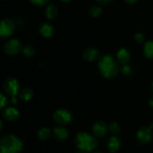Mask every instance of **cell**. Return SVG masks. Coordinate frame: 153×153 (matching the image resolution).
Segmentation results:
<instances>
[{
	"label": "cell",
	"mask_w": 153,
	"mask_h": 153,
	"mask_svg": "<svg viewBox=\"0 0 153 153\" xmlns=\"http://www.w3.org/2000/svg\"><path fill=\"white\" fill-rule=\"evenodd\" d=\"M98 69L103 77L112 79L118 76L120 71V66L117 58L110 55H105L99 60Z\"/></svg>",
	"instance_id": "1"
},
{
	"label": "cell",
	"mask_w": 153,
	"mask_h": 153,
	"mask_svg": "<svg viewBox=\"0 0 153 153\" xmlns=\"http://www.w3.org/2000/svg\"><path fill=\"white\" fill-rule=\"evenodd\" d=\"M74 143L79 151L85 153L92 152L98 146L99 141L97 137L93 134L80 131L74 137Z\"/></svg>",
	"instance_id": "2"
},
{
	"label": "cell",
	"mask_w": 153,
	"mask_h": 153,
	"mask_svg": "<svg viewBox=\"0 0 153 153\" xmlns=\"http://www.w3.org/2000/svg\"><path fill=\"white\" fill-rule=\"evenodd\" d=\"M23 147L22 140L15 134H6L0 139V153H20Z\"/></svg>",
	"instance_id": "3"
},
{
	"label": "cell",
	"mask_w": 153,
	"mask_h": 153,
	"mask_svg": "<svg viewBox=\"0 0 153 153\" xmlns=\"http://www.w3.org/2000/svg\"><path fill=\"white\" fill-rule=\"evenodd\" d=\"M4 91L7 96L10 98V103L16 105L18 102L16 97L19 95L20 85L16 79L13 77H9L4 81L3 85Z\"/></svg>",
	"instance_id": "4"
},
{
	"label": "cell",
	"mask_w": 153,
	"mask_h": 153,
	"mask_svg": "<svg viewBox=\"0 0 153 153\" xmlns=\"http://www.w3.org/2000/svg\"><path fill=\"white\" fill-rule=\"evenodd\" d=\"M52 120L58 125L67 126L72 123L73 116L71 111L67 109L60 108L54 112L52 115Z\"/></svg>",
	"instance_id": "5"
},
{
	"label": "cell",
	"mask_w": 153,
	"mask_h": 153,
	"mask_svg": "<svg viewBox=\"0 0 153 153\" xmlns=\"http://www.w3.org/2000/svg\"><path fill=\"white\" fill-rule=\"evenodd\" d=\"M153 123L149 126H142L136 133V140L140 145H146L150 143L153 137Z\"/></svg>",
	"instance_id": "6"
},
{
	"label": "cell",
	"mask_w": 153,
	"mask_h": 153,
	"mask_svg": "<svg viewBox=\"0 0 153 153\" xmlns=\"http://www.w3.org/2000/svg\"><path fill=\"white\" fill-rule=\"evenodd\" d=\"M15 22L13 19L5 18L0 21V38L7 39L15 31Z\"/></svg>",
	"instance_id": "7"
},
{
	"label": "cell",
	"mask_w": 153,
	"mask_h": 153,
	"mask_svg": "<svg viewBox=\"0 0 153 153\" xmlns=\"http://www.w3.org/2000/svg\"><path fill=\"white\" fill-rule=\"evenodd\" d=\"M23 48L22 43L18 39L7 40L3 46V52L8 55H16L22 52Z\"/></svg>",
	"instance_id": "8"
},
{
	"label": "cell",
	"mask_w": 153,
	"mask_h": 153,
	"mask_svg": "<svg viewBox=\"0 0 153 153\" xmlns=\"http://www.w3.org/2000/svg\"><path fill=\"white\" fill-rule=\"evenodd\" d=\"M52 135L57 142L64 143L68 140L70 134L68 130L64 127V126L58 125L52 130Z\"/></svg>",
	"instance_id": "9"
},
{
	"label": "cell",
	"mask_w": 153,
	"mask_h": 153,
	"mask_svg": "<svg viewBox=\"0 0 153 153\" xmlns=\"http://www.w3.org/2000/svg\"><path fill=\"white\" fill-rule=\"evenodd\" d=\"M108 127L105 122L102 120H98L94 123L92 126V132L97 138L104 137L107 134Z\"/></svg>",
	"instance_id": "10"
},
{
	"label": "cell",
	"mask_w": 153,
	"mask_h": 153,
	"mask_svg": "<svg viewBox=\"0 0 153 153\" xmlns=\"http://www.w3.org/2000/svg\"><path fill=\"white\" fill-rule=\"evenodd\" d=\"M82 57L83 59L88 62H95L100 59L101 54L97 48L88 47L84 50Z\"/></svg>",
	"instance_id": "11"
},
{
	"label": "cell",
	"mask_w": 153,
	"mask_h": 153,
	"mask_svg": "<svg viewBox=\"0 0 153 153\" xmlns=\"http://www.w3.org/2000/svg\"><path fill=\"white\" fill-rule=\"evenodd\" d=\"M122 145L121 139L117 135H113L106 141V149L109 152L115 153L120 150Z\"/></svg>",
	"instance_id": "12"
},
{
	"label": "cell",
	"mask_w": 153,
	"mask_h": 153,
	"mask_svg": "<svg viewBox=\"0 0 153 153\" xmlns=\"http://www.w3.org/2000/svg\"><path fill=\"white\" fill-rule=\"evenodd\" d=\"M19 116L20 114L19 110L12 106L6 107L2 112L3 118L8 122H15L19 119Z\"/></svg>",
	"instance_id": "13"
},
{
	"label": "cell",
	"mask_w": 153,
	"mask_h": 153,
	"mask_svg": "<svg viewBox=\"0 0 153 153\" xmlns=\"http://www.w3.org/2000/svg\"><path fill=\"white\" fill-rule=\"evenodd\" d=\"M38 31L43 37L50 38L55 34V27L49 22H43L39 25Z\"/></svg>",
	"instance_id": "14"
},
{
	"label": "cell",
	"mask_w": 153,
	"mask_h": 153,
	"mask_svg": "<svg viewBox=\"0 0 153 153\" xmlns=\"http://www.w3.org/2000/svg\"><path fill=\"white\" fill-rule=\"evenodd\" d=\"M117 59L122 65L128 64L131 60V53L126 47H121L117 52Z\"/></svg>",
	"instance_id": "15"
},
{
	"label": "cell",
	"mask_w": 153,
	"mask_h": 153,
	"mask_svg": "<svg viewBox=\"0 0 153 153\" xmlns=\"http://www.w3.org/2000/svg\"><path fill=\"white\" fill-rule=\"evenodd\" d=\"M58 13V7L55 4H49L45 10V16L49 19H54L56 18Z\"/></svg>",
	"instance_id": "16"
},
{
	"label": "cell",
	"mask_w": 153,
	"mask_h": 153,
	"mask_svg": "<svg viewBox=\"0 0 153 153\" xmlns=\"http://www.w3.org/2000/svg\"><path fill=\"white\" fill-rule=\"evenodd\" d=\"M37 136L39 140L42 141H46L49 140V137L52 136V131L47 127H42L37 131Z\"/></svg>",
	"instance_id": "17"
},
{
	"label": "cell",
	"mask_w": 153,
	"mask_h": 153,
	"mask_svg": "<svg viewBox=\"0 0 153 153\" xmlns=\"http://www.w3.org/2000/svg\"><path fill=\"white\" fill-rule=\"evenodd\" d=\"M143 55L146 58H153V41L152 40H148L145 42L143 45Z\"/></svg>",
	"instance_id": "18"
},
{
	"label": "cell",
	"mask_w": 153,
	"mask_h": 153,
	"mask_svg": "<svg viewBox=\"0 0 153 153\" xmlns=\"http://www.w3.org/2000/svg\"><path fill=\"white\" fill-rule=\"evenodd\" d=\"M34 96V92L29 88H25L21 90L19 93V97L23 101H29Z\"/></svg>",
	"instance_id": "19"
},
{
	"label": "cell",
	"mask_w": 153,
	"mask_h": 153,
	"mask_svg": "<svg viewBox=\"0 0 153 153\" xmlns=\"http://www.w3.org/2000/svg\"><path fill=\"white\" fill-rule=\"evenodd\" d=\"M90 16L93 18H97L102 13V8L99 5H93L88 10Z\"/></svg>",
	"instance_id": "20"
},
{
	"label": "cell",
	"mask_w": 153,
	"mask_h": 153,
	"mask_svg": "<svg viewBox=\"0 0 153 153\" xmlns=\"http://www.w3.org/2000/svg\"><path fill=\"white\" fill-rule=\"evenodd\" d=\"M108 131L111 134L113 135H118L121 131V127L120 124L117 122H111L108 126Z\"/></svg>",
	"instance_id": "21"
},
{
	"label": "cell",
	"mask_w": 153,
	"mask_h": 153,
	"mask_svg": "<svg viewBox=\"0 0 153 153\" xmlns=\"http://www.w3.org/2000/svg\"><path fill=\"white\" fill-rule=\"evenodd\" d=\"M22 52L25 57L30 58V57H32L35 54V49H34V47L32 45H25L22 48Z\"/></svg>",
	"instance_id": "22"
},
{
	"label": "cell",
	"mask_w": 153,
	"mask_h": 153,
	"mask_svg": "<svg viewBox=\"0 0 153 153\" xmlns=\"http://www.w3.org/2000/svg\"><path fill=\"white\" fill-rule=\"evenodd\" d=\"M7 102H8V100H7V97L4 94L0 92V111L5 108Z\"/></svg>",
	"instance_id": "23"
},
{
	"label": "cell",
	"mask_w": 153,
	"mask_h": 153,
	"mask_svg": "<svg viewBox=\"0 0 153 153\" xmlns=\"http://www.w3.org/2000/svg\"><path fill=\"white\" fill-rule=\"evenodd\" d=\"M120 71L123 75L128 76V75H130L132 73V67L130 65H128V64H124V65H122V67H120Z\"/></svg>",
	"instance_id": "24"
},
{
	"label": "cell",
	"mask_w": 153,
	"mask_h": 153,
	"mask_svg": "<svg viewBox=\"0 0 153 153\" xmlns=\"http://www.w3.org/2000/svg\"><path fill=\"white\" fill-rule=\"evenodd\" d=\"M50 0H30L31 4L37 6V7H42V6H45L49 2Z\"/></svg>",
	"instance_id": "25"
},
{
	"label": "cell",
	"mask_w": 153,
	"mask_h": 153,
	"mask_svg": "<svg viewBox=\"0 0 153 153\" xmlns=\"http://www.w3.org/2000/svg\"><path fill=\"white\" fill-rule=\"evenodd\" d=\"M134 40H135L137 43H142L144 42L145 40V37L143 35V33H140V32H137L134 34Z\"/></svg>",
	"instance_id": "26"
},
{
	"label": "cell",
	"mask_w": 153,
	"mask_h": 153,
	"mask_svg": "<svg viewBox=\"0 0 153 153\" xmlns=\"http://www.w3.org/2000/svg\"><path fill=\"white\" fill-rule=\"evenodd\" d=\"M96 1H97V2L98 4H101V5H106V4H108L110 3H111L114 0H96Z\"/></svg>",
	"instance_id": "27"
},
{
	"label": "cell",
	"mask_w": 153,
	"mask_h": 153,
	"mask_svg": "<svg viewBox=\"0 0 153 153\" xmlns=\"http://www.w3.org/2000/svg\"><path fill=\"white\" fill-rule=\"evenodd\" d=\"M126 3L128 4H134L139 1V0H123Z\"/></svg>",
	"instance_id": "28"
},
{
	"label": "cell",
	"mask_w": 153,
	"mask_h": 153,
	"mask_svg": "<svg viewBox=\"0 0 153 153\" xmlns=\"http://www.w3.org/2000/svg\"><path fill=\"white\" fill-rule=\"evenodd\" d=\"M148 104H149V107L153 108V95L149 99V100H148Z\"/></svg>",
	"instance_id": "29"
},
{
	"label": "cell",
	"mask_w": 153,
	"mask_h": 153,
	"mask_svg": "<svg viewBox=\"0 0 153 153\" xmlns=\"http://www.w3.org/2000/svg\"><path fill=\"white\" fill-rule=\"evenodd\" d=\"M2 127H3V123L2 121L0 120V131H1V130L2 129Z\"/></svg>",
	"instance_id": "30"
},
{
	"label": "cell",
	"mask_w": 153,
	"mask_h": 153,
	"mask_svg": "<svg viewBox=\"0 0 153 153\" xmlns=\"http://www.w3.org/2000/svg\"><path fill=\"white\" fill-rule=\"evenodd\" d=\"M61 1H64V2H69V1H72V0H61Z\"/></svg>",
	"instance_id": "31"
},
{
	"label": "cell",
	"mask_w": 153,
	"mask_h": 153,
	"mask_svg": "<svg viewBox=\"0 0 153 153\" xmlns=\"http://www.w3.org/2000/svg\"><path fill=\"white\" fill-rule=\"evenodd\" d=\"M151 88H152V92H153V82H152V85H151Z\"/></svg>",
	"instance_id": "32"
},
{
	"label": "cell",
	"mask_w": 153,
	"mask_h": 153,
	"mask_svg": "<svg viewBox=\"0 0 153 153\" xmlns=\"http://www.w3.org/2000/svg\"><path fill=\"white\" fill-rule=\"evenodd\" d=\"M76 153H85V152H82V151H79V152H76Z\"/></svg>",
	"instance_id": "33"
},
{
	"label": "cell",
	"mask_w": 153,
	"mask_h": 153,
	"mask_svg": "<svg viewBox=\"0 0 153 153\" xmlns=\"http://www.w3.org/2000/svg\"><path fill=\"white\" fill-rule=\"evenodd\" d=\"M92 153H102V152H92Z\"/></svg>",
	"instance_id": "34"
}]
</instances>
